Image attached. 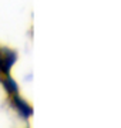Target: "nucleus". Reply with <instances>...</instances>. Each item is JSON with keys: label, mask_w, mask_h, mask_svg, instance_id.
<instances>
[{"label": "nucleus", "mask_w": 121, "mask_h": 128, "mask_svg": "<svg viewBox=\"0 0 121 128\" xmlns=\"http://www.w3.org/2000/svg\"><path fill=\"white\" fill-rule=\"evenodd\" d=\"M10 98H12V104H13V107L17 110L20 117H23L24 120H27L33 115V107L28 104L20 94H14V96H12Z\"/></svg>", "instance_id": "1"}, {"label": "nucleus", "mask_w": 121, "mask_h": 128, "mask_svg": "<svg viewBox=\"0 0 121 128\" xmlns=\"http://www.w3.org/2000/svg\"><path fill=\"white\" fill-rule=\"evenodd\" d=\"M2 53H3L2 74L6 77V76H10V71H12L13 66L16 64V61L19 58V54H17V51L13 50V48H2Z\"/></svg>", "instance_id": "2"}, {"label": "nucleus", "mask_w": 121, "mask_h": 128, "mask_svg": "<svg viewBox=\"0 0 121 128\" xmlns=\"http://www.w3.org/2000/svg\"><path fill=\"white\" fill-rule=\"evenodd\" d=\"M0 82H2V86L4 87V90H6V92H7V96L9 97L14 96V94H20L19 84L16 82V80H14L12 76H6V77H3L2 80H0Z\"/></svg>", "instance_id": "3"}, {"label": "nucleus", "mask_w": 121, "mask_h": 128, "mask_svg": "<svg viewBox=\"0 0 121 128\" xmlns=\"http://www.w3.org/2000/svg\"><path fill=\"white\" fill-rule=\"evenodd\" d=\"M0 74H2V71H0Z\"/></svg>", "instance_id": "4"}]
</instances>
